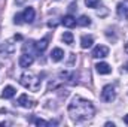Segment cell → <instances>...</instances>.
Here are the masks:
<instances>
[{
	"label": "cell",
	"instance_id": "cell-4",
	"mask_svg": "<svg viewBox=\"0 0 128 127\" xmlns=\"http://www.w3.org/2000/svg\"><path fill=\"white\" fill-rule=\"evenodd\" d=\"M116 99V91L113 88V85H104L101 90V100L106 103H110Z\"/></svg>",
	"mask_w": 128,
	"mask_h": 127
},
{
	"label": "cell",
	"instance_id": "cell-21",
	"mask_svg": "<svg viewBox=\"0 0 128 127\" xmlns=\"http://www.w3.org/2000/svg\"><path fill=\"white\" fill-rule=\"evenodd\" d=\"M14 23L15 24H22L24 23V20H22V14H18V15H15V18H14Z\"/></svg>",
	"mask_w": 128,
	"mask_h": 127
},
{
	"label": "cell",
	"instance_id": "cell-24",
	"mask_svg": "<svg viewBox=\"0 0 128 127\" xmlns=\"http://www.w3.org/2000/svg\"><path fill=\"white\" fill-rule=\"evenodd\" d=\"M106 126L107 127H115V124H113V123H106Z\"/></svg>",
	"mask_w": 128,
	"mask_h": 127
},
{
	"label": "cell",
	"instance_id": "cell-16",
	"mask_svg": "<svg viewBox=\"0 0 128 127\" xmlns=\"http://www.w3.org/2000/svg\"><path fill=\"white\" fill-rule=\"evenodd\" d=\"M60 78L63 79V81H66V82H70V84H73V78H74V73H70V72H60Z\"/></svg>",
	"mask_w": 128,
	"mask_h": 127
},
{
	"label": "cell",
	"instance_id": "cell-14",
	"mask_svg": "<svg viewBox=\"0 0 128 127\" xmlns=\"http://www.w3.org/2000/svg\"><path fill=\"white\" fill-rule=\"evenodd\" d=\"M34 48H36V51H39V52H43V51L48 48V39H46V37H43V39L37 40V42L34 43Z\"/></svg>",
	"mask_w": 128,
	"mask_h": 127
},
{
	"label": "cell",
	"instance_id": "cell-26",
	"mask_svg": "<svg viewBox=\"0 0 128 127\" xmlns=\"http://www.w3.org/2000/svg\"><path fill=\"white\" fill-rule=\"evenodd\" d=\"M124 67H125V69L128 70V63H125V66H124Z\"/></svg>",
	"mask_w": 128,
	"mask_h": 127
},
{
	"label": "cell",
	"instance_id": "cell-2",
	"mask_svg": "<svg viewBox=\"0 0 128 127\" xmlns=\"http://www.w3.org/2000/svg\"><path fill=\"white\" fill-rule=\"evenodd\" d=\"M20 84H21L24 88L30 90V91H39L40 87H42V81H40L36 75L30 73V72H24V73L20 76Z\"/></svg>",
	"mask_w": 128,
	"mask_h": 127
},
{
	"label": "cell",
	"instance_id": "cell-23",
	"mask_svg": "<svg viewBox=\"0 0 128 127\" xmlns=\"http://www.w3.org/2000/svg\"><path fill=\"white\" fill-rule=\"evenodd\" d=\"M124 123H125V124L128 126V114L125 115V117H124Z\"/></svg>",
	"mask_w": 128,
	"mask_h": 127
},
{
	"label": "cell",
	"instance_id": "cell-5",
	"mask_svg": "<svg viewBox=\"0 0 128 127\" xmlns=\"http://www.w3.org/2000/svg\"><path fill=\"white\" fill-rule=\"evenodd\" d=\"M16 103H18L21 108H26V109H32V108L36 106V102H34L33 99H30L27 94H21L20 97H18Z\"/></svg>",
	"mask_w": 128,
	"mask_h": 127
},
{
	"label": "cell",
	"instance_id": "cell-25",
	"mask_svg": "<svg viewBox=\"0 0 128 127\" xmlns=\"http://www.w3.org/2000/svg\"><path fill=\"white\" fill-rule=\"evenodd\" d=\"M125 51H127V52H128V42H127V43H125Z\"/></svg>",
	"mask_w": 128,
	"mask_h": 127
},
{
	"label": "cell",
	"instance_id": "cell-20",
	"mask_svg": "<svg viewBox=\"0 0 128 127\" xmlns=\"http://www.w3.org/2000/svg\"><path fill=\"white\" fill-rule=\"evenodd\" d=\"M33 123H34L36 126H43V127L49 126V123L45 121V120H42V118H33Z\"/></svg>",
	"mask_w": 128,
	"mask_h": 127
},
{
	"label": "cell",
	"instance_id": "cell-17",
	"mask_svg": "<svg viewBox=\"0 0 128 127\" xmlns=\"http://www.w3.org/2000/svg\"><path fill=\"white\" fill-rule=\"evenodd\" d=\"M78 24L82 26V27H88V26H91V18L86 17V15H82V17L78 20Z\"/></svg>",
	"mask_w": 128,
	"mask_h": 127
},
{
	"label": "cell",
	"instance_id": "cell-22",
	"mask_svg": "<svg viewBox=\"0 0 128 127\" xmlns=\"http://www.w3.org/2000/svg\"><path fill=\"white\" fill-rule=\"evenodd\" d=\"M24 2H26V0H15V3H16V5H22Z\"/></svg>",
	"mask_w": 128,
	"mask_h": 127
},
{
	"label": "cell",
	"instance_id": "cell-13",
	"mask_svg": "<svg viewBox=\"0 0 128 127\" xmlns=\"http://www.w3.org/2000/svg\"><path fill=\"white\" fill-rule=\"evenodd\" d=\"M15 93H16V90L12 85H8V87H4V90L2 93V99H12L15 96Z\"/></svg>",
	"mask_w": 128,
	"mask_h": 127
},
{
	"label": "cell",
	"instance_id": "cell-8",
	"mask_svg": "<svg viewBox=\"0 0 128 127\" xmlns=\"http://www.w3.org/2000/svg\"><path fill=\"white\" fill-rule=\"evenodd\" d=\"M34 17H36V12H34V9H33L32 6H28V8H26L24 9V12H22V20H24V23H33L34 21Z\"/></svg>",
	"mask_w": 128,
	"mask_h": 127
},
{
	"label": "cell",
	"instance_id": "cell-19",
	"mask_svg": "<svg viewBox=\"0 0 128 127\" xmlns=\"http://www.w3.org/2000/svg\"><path fill=\"white\" fill-rule=\"evenodd\" d=\"M85 5H86V8L96 9V8L100 6V0H85Z\"/></svg>",
	"mask_w": 128,
	"mask_h": 127
},
{
	"label": "cell",
	"instance_id": "cell-15",
	"mask_svg": "<svg viewBox=\"0 0 128 127\" xmlns=\"http://www.w3.org/2000/svg\"><path fill=\"white\" fill-rule=\"evenodd\" d=\"M118 15L121 17V18H128V6L127 3H119L118 5Z\"/></svg>",
	"mask_w": 128,
	"mask_h": 127
},
{
	"label": "cell",
	"instance_id": "cell-12",
	"mask_svg": "<svg viewBox=\"0 0 128 127\" xmlns=\"http://www.w3.org/2000/svg\"><path fill=\"white\" fill-rule=\"evenodd\" d=\"M92 43H94V39H92V36H82L80 37V46L84 48V49H88V48H91L92 46Z\"/></svg>",
	"mask_w": 128,
	"mask_h": 127
},
{
	"label": "cell",
	"instance_id": "cell-11",
	"mask_svg": "<svg viewBox=\"0 0 128 127\" xmlns=\"http://www.w3.org/2000/svg\"><path fill=\"white\" fill-rule=\"evenodd\" d=\"M64 58V51L61 48H54L51 52V60L52 61H61Z\"/></svg>",
	"mask_w": 128,
	"mask_h": 127
},
{
	"label": "cell",
	"instance_id": "cell-6",
	"mask_svg": "<svg viewBox=\"0 0 128 127\" xmlns=\"http://www.w3.org/2000/svg\"><path fill=\"white\" fill-rule=\"evenodd\" d=\"M109 55V48L106 45H97L92 49V57L94 58H104Z\"/></svg>",
	"mask_w": 128,
	"mask_h": 127
},
{
	"label": "cell",
	"instance_id": "cell-3",
	"mask_svg": "<svg viewBox=\"0 0 128 127\" xmlns=\"http://www.w3.org/2000/svg\"><path fill=\"white\" fill-rule=\"evenodd\" d=\"M15 51H16V45L12 40H4L0 45V55L3 57H10L15 54Z\"/></svg>",
	"mask_w": 128,
	"mask_h": 127
},
{
	"label": "cell",
	"instance_id": "cell-1",
	"mask_svg": "<svg viewBox=\"0 0 128 127\" xmlns=\"http://www.w3.org/2000/svg\"><path fill=\"white\" fill-rule=\"evenodd\" d=\"M67 112H68V117L72 118V121H74V123H84V121H88V120H91L94 117L96 108H94V105L90 100L76 96L68 103Z\"/></svg>",
	"mask_w": 128,
	"mask_h": 127
},
{
	"label": "cell",
	"instance_id": "cell-7",
	"mask_svg": "<svg viewBox=\"0 0 128 127\" xmlns=\"http://www.w3.org/2000/svg\"><path fill=\"white\" fill-rule=\"evenodd\" d=\"M33 61H34V57H33L32 54H27V52H24L21 57H20V66L21 67H24V69H27V67H30L33 64Z\"/></svg>",
	"mask_w": 128,
	"mask_h": 127
},
{
	"label": "cell",
	"instance_id": "cell-10",
	"mask_svg": "<svg viewBox=\"0 0 128 127\" xmlns=\"http://www.w3.org/2000/svg\"><path fill=\"white\" fill-rule=\"evenodd\" d=\"M96 70L100 73V75H109V73L112 72V67H110V64L101 61V63H97L96 64Z\"/></svg>",
	"mask_w": 128,
	"mask_h": 127
},
{
	"label": "cell",
	"instance_id": "cell-18",
	"mask_svg": "<svg viewBox=\"0 0 128 127\" xmlns=\"http://www.w3.org/2000/svg\"><path fill=\"white\" fill-rule=\"evenodd\" d=\"M61 39H63L64 43H67V45H72V43H73V39H74V37H73V34H72L70 32H66V33L63 34V37H61Z\"/></svg>",
	"mask_w": 128,
	"mask_h": 127
},
{
	"label": "cell",
	"instance_id": "cell-9",
	"mask_svg": "<svg viewBox=\"0 0 128 127\" xmlns=\"http://www.w3.org/2000/svg\"><path fill=\"white\" fill-rule=\"evenodd\" d=\"M61 23H63V26L64 27H67V29H73L76 24H78V20L73 17V15H64V18L61 20Z\"/></svg>",
	"mask_w": 128,
	"mask_h": 127
}]
</instances>
